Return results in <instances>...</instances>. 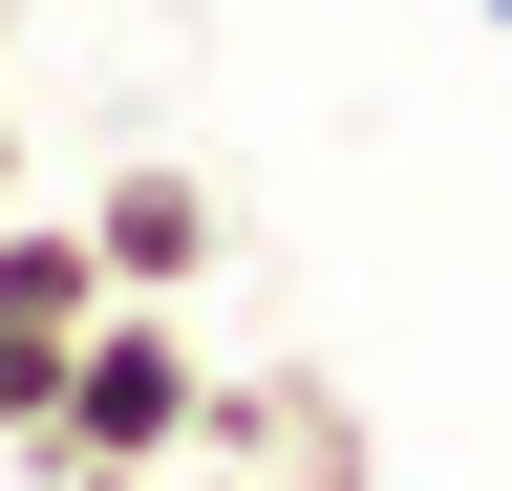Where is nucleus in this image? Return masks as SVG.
I'll return each instance as SVG.
<instances>
[{"label": "nucleus", "mask_w": 512, "mask_h": 491, "mask_svg": "<svg viewBox=\"0 0 512 491\" xmlns=\"http://www.w3.org/2000/svg\"><path fill=\"white\" fill-rule=\"evenodd\" d=\"M192 406H214L192 299H107V321L64 342V385H43V427H22V470H192Z\"/></svg>", "instance_id": "f257e3e1"}, {"label": "nucleus", "mask_w": 512, "mask_h": 491, "mask_svg": "<svg viewBox=\"0 0 512 491\" xmlns=\"http://www.w3.org/2000/svg\"><path fill=\"white\" fill-rule=\"evenodd\" d=\"M107 321V257H86V214H0V449H22L43 427V385H64V342Z\"/></svg>", "instance_id": "f03ea898"}, {"label": "nucleus", "mask_w": 512, "mask_h": 491, "mask_svg": "<svg viewBox=\"0 0 512 491\" xmlns=\"http://www.w3.org/2000/svg\"><path fill=\"white\" fill-rule=\"evenodd\" d=\"M86 257H107V299H192V278H214V193H192V171H107V193H86Z\"/></svg>", "instance_id": "7ed1b4c3"}, {"label": "nucleus", "mask_w": 512, "mask_h": 491, "mask_svg": "<svg viewBox=\"0 0 512 491\" xmlns=\"http://www.w3.org/2000/svg\"><path fill=\"white\" fill-rule=\"evenodd\" d=\"M43 491H192V470H43Z\"/></svg>", "instance_id": "20e7f679"}, {"label": "nucleus", "mask_w": 512, "mask_h": 491, "mask_svg": "<svg viewBox=\"0 0 512 491\" xmlns=\"http://www.w3.org/2000/svg\"><path fill=\"white\" fill-rule=\"evenodd\" d=\"M0 214H22V107H0Z\"/></svg>", "instance_id": "39448f33"}]
</instances>
